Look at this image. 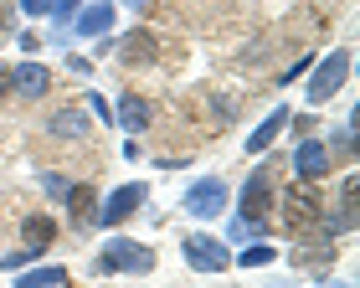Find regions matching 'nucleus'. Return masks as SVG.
I'll use <instances>...</instances> for the list:
<instances>
[{"mask_svg":"<svg viewBox=\"0 0 360 288\" xmlns=\"http://www.w3.org/2000/svg\"><path fill=\"white\" fill-rule=\"evenodd\" d=\"M46 134H52V139H62V144H72V139H88V108H77V103L57 108V114L46 119Z\"/></svg>","mask_w":360,"mask_h":288,"instance_id":"obj_13","label":"nucleus"},{"mask_svg":"<svg viewBox=\"0 0 360 288\" xmlns=\"http://www.w3.org/2000/svg\"><path fill=\"white\" fill-rule=\"evenodd\" d=\"M324 288H350V283H324Z\"/></svg>","mask_w":360,"mask_h":288,"instance_id":"obj_31","label":"nucleus"},{"mask_svg":"<svg viewBox=\"0 0 360 288\" xmlns=\"http://www.w3.org/2000/svg\"><path fill=\"white\" fill-rule=\"evenodd\" d=\"M309 237V232H304ZM335 237L330 232H324V237H309V242H299V247H293V263H299V268H319V273H324V268H330L335 263Z\"/></svg>","mask_w":360,"mask_h":288,"instance_id":"obj_15","label":"nucleus"},{"mask_svg":"<svg viewBox=\"0 0 360 288\" xmlns=\"http://www.w3.org/2000/svg\"><path fill=\"white\" fill-rule=\"evenodd\" d=\"M150 268H155V252L134 237H108L93 258V273H150Z\"/></svg>","mask_w":360,"mask_h":288,"instance_id":"obj_2","label":"nucleus"},{"mask_svg":"<svg viewBox=\"0 0 360 288\" xmlns=\"http://www.w3.org/2000/svg\"><path fill=\"white\" fill-rule=\"evenodd\" d=\"M288 119H293V114H288V103H283V108H273V114H268V119H263V124H257V129L248 134V155H263L268 144L288 129Z\"/></svg>","mask_w":360,"mask_h":288,"instance_id":"obj_17","label":"nucleus"},{"mask_svg":"<svg viewBox=\"0 0 360 288\" xmlns=\"http://www.w3.org/2000/svg\"><path fill=\"white\" fill-rule=\"evenodd\" d=\"M293 181H309V185H319V181H330L335 175V150L324 139H314V134H304L299 144H293Z\"/></svg>","mask_w":360,"mask_h":288,"instance_id":"obj_4","label":"nucleus"},{"mask_svg":"<svg viewBox=\"0 0 360 288\" xmlns=\"http://www.w3.org/2000/svg\"><path fill=\"white\" fill-rule=\"evenodd\" d=\"M21 237H26L31 247H52V242H57V221L37 211V216H26V221H21Z\"/></svg>","mask_w":360,"mask_h":288,"instance_id":"obj_19","label":"nucleus"},{"mask_svg":"<svg viewBox=\"0 0 360 288\" xmlns=\"http://www.w3.org/2000/svg\"><path fill=\"white\" fill-rule=\"evenodd\" d=\"M180 252H186V263L195 268V273H226V268H232L226 242L221 237H206V232H191L186 242H180Z\"/></svg>","mask_w":360,"mask_h":288,"instance_id":"obj_7","label":"nucleus"},{"mask_svg":"<svg viewBox=\"0 0 360 288\" xmlns=\"http://www.w3.org/2000/svg\"><path fill=\"white\" fill-rule=\"evenodd\" d=\"M278 165H283V159H268V165H257V170L248 175V185H242V216H257V221L273 216V201H278Z\"/></svg>","mask_w":360,"mask_h":288,"instance_id":"obj_5","label":"nucleus"},{"mask_svg":"<svg viewBox=\"0 0 360 288\" xmlns=\"http://www.w3.org/2000/svg\"><path fill=\"white\" fill-rule=\"evenodd\" d=\"M62 201H68V221L77 232H88L93 216H98V190L88 181H77V185H68V196H62Z\"/></svg>","mask_w":360,"mask_h":288,"instance_id":"obj_12","label":"nucleus"},{"mask_svg":"<svg viewBox=\"0 0 360 288\" xmlns=\"http://www.w3.org/2000/svg\"><path fill=\"white\" fill-rule=\"evenodd\" d=\"M113 52H119L124 67H150V62H160V37H155V31H144V26H134L129 37L113 41Z\"/></svg>","mask_w":360,"mask_h":288,"instance_id":"obj_9","label":"nucleus"},{"mask_svg":"<svg viewBox=\"0 0 360 288\" xmlns=\"http://www.w3.org/2000/svg\"><path fill=\"white\" fill-rule=\"evenodd\" d=\"M11 93H15L11 88V67H0V98H11Z\"/></svg>","mask_w":360,"mask_h":288,"instance_id":"obj_29","label":"nucleus"},{"mask_svg":"<svg viewBox=\"0 0 360 288\" xmlns=\"http://www.w3.org/2000/svg\"><path fill=\"white\" fill-rule=\"evenodd\" d=\"M113 124H119L124 134H144L155 124V103L144 98V93H119V108H113Z\"/></svg>","mask_w":360,"mask_h":288,"instance_id":"obj_10","label":"nucleus"},{"mask_svg":"<svg viewBox=\"0 0 360 288\" xmlns=\"http://www.w3.org/2000/svg\"><path fill=\"white\" fill-rule=\"evenodd\" d=\"M88 108H93V114H98V119H113V108H108L103 98H98V93H93V98H88Z\"/></svg>","mask_w":360,"mask_h":288,"instance_id":"obj_28","label":"nucleus"},{"mask_svg":"<svg viewBox=\"0 0 360 288\" xmlns=\"http://www.w3.org/2000/svg\"><path fill=\"white\" fill-rule=\"evenodd\" d=\"M129 6H139V11H144V6H150V0H129Z\"/></svg>","mask_w":360,"mask_h":288,"instance_id":"obj_30","label":"nucleus"},{"mask_svg":"<svg viewBox=\"0 0 360 288\" xmlns=\"http://www.w3.org/2000/svg\"><path fill=\"white\" fill-rule=\"evenodd\" d=\"M355 175H345L340 181V206H335V216H319V232H330V237H345L355 232Z\"/></svg>","mask_w":360,"mask_h":288,"instance_id":"obj_11","label":"nucleus"},{"mask_svg":"<svg viewBox=\"0 0 360 288\" xmlns=\"http://www.w3.org/2000/svg\"><path fill=\"white\" fill-rule=\"evenodd\" d=\"M41 252H46V247H31V242H26V247H15V252H6V258H0V268H26V263H37Z\"/></svg>","mask_w":360,"mask_h":288,"instance_id":"obj_22","label":"nucleus"},{"mask_svg":"<svg viewBox=\"0 0 360 288\" xmlns=\"http://www.w3.org/2000/svg\"><path fill=\"white\" fill-rule=\"evenodd\" d=\"M68 283V268L62 263H46V268H31V273L15 278V288H62Z\"/></svg>","mask_w":360,"mask_h":288,"instance_id":"obj_18","label":"nucleus"},{"mask_svg":"<svg viewBox=\"0 0 360 288\" xmlns=\"http://www.w3.org/2000/svg\"><path fill=\"white\" fill-rule=\"evenodd\" d=\"M77 11H83V6H77V0H52V11H46V15H52V21H57V31H62V26H68L72 15H77Z\"/></svg>","mask_w":360,"mask_h":288,"instance_id":"obj_23","label":"nucleus"},{"mask_svg":"<svg viewBox=\"0 0 360 288\" xmlns=\"http://www.w3.org/2000/svg\"><path fill=\"white\" fill-rule=\"evenodd\" d=\"M113 15H119V11H113V0H93V6H83V11H77V37H103V31L113 26Z\"/></svg>","mask_w":360,"mask_h":288,"instance_id":"obj_16","label":"nucleus"},{"mask_svg":"<svg viewBox=\"0 0 360 288\" xmlns=\"http://www.w3.org/2000/svg\"><path fill=\"white\" fill-rule=\"evenodd\" d=\"M68 67H72L77 77H88V72H93V62H88V57H77V52H72V57H68Z\"/></svg>","mask_w":360,"mask_h":288,"instance_id":"obj_27","label":"nucleus"},{"mask_svg":"<svg viewBox=\"0 0 360 288\" xmlns=\"http://www.w3.org/2000/svg\"><path fill=\"white\" fill-rule=\"evenodd\" d=\"M21 11L26 15H46V11H52V0H21Z\"/></svg>","mask_w":360,"mask_h":288,"instance_id":"obj_26","label":"nucleus"},{"mask_svg":"<svg viewBox=\"0 0 360 288\" xmlns=\"http://www.w3.org/2000/svg\"><path fill=\"white\" fill-rule=\"evenodd\" d=\"M11 88L21 93V98H46V93H52V72H46L41 62H21V67H11Z\"/></svg>","mask_w":360,"mask_h":288,"instance_id":"obj_14","label":"nucleus"},{"mask_svg":"<svg viewBox=\"0 0 360 288\" xmlns=\"http://www.w3.org/2000/svg\"><path fill=\"white\" fill-rule=\"evenodd\" d=\"M268 232V221H257V216H232V227H226V237H232V242H257V237Z\"/></svg>","mask_w":360,"mask_h":288,"instance_id":"obj_20","label":"nucleus"},{"mask_svg":"<svg viewBox=\"0 0 360 288\" xmlns=\"http://www.w3.org/2000/svg\"><path fill=\"white\" fill-rule=\"evenodd\" d=\"M273 206H283V232H288V237L314 232L319 216H324V206H319V196H314V185H309V181H293L288 190H278Z\"/></svg>","mask_w":360,"mask_h":288,"instance_id":"obj_1","label":"nucleus"},{"mask_svg":"<svg viewBox=\"0 0 360 288\" xmlns=\"http://www.w3.org/2000/svg\"><path fill=\"white\" fill-rule=\"evenodd\" d=\"M150 201V185L144 181H129L119 190H108V201L98 206V216H93V227H108V232H119L129 216H139V206Z\"/></svg>","mask_w":360,"mask_h":288,"instance_id":"obj_6","label":"nucleus"},{"mask_svg":"<svg viewBox=\"0 0 360 288\" xmlns=\"http://www.w3.org/2000/svg\"><path fill=\"white\" fill-rule=\"evenodd\" d=\"M309 67H314V57H299L293 67H283V77H278V83H293V77H304Z\"/></svg>","mask_w":360,"mask_h":288,"instance_id":"obj_25","label":"nucleus"},{"mask_svg":"<svg viewBox=\"0 0 360 288\" xmlns=\"http://www.w3.org/2000/svg\"><path fill=\"white\" fill-rule=\"evenodd\" d=\"M273 258H278V247H268L263 237H257V242H248V247H242V268H268Z\"/></svg>","mask_w":360,"mask_h":288,"instance_id":"obj_21","label":"nucleus"},{"mask_svg":"<svg viewBox=\"0 0 360 288\" xmlns=\"http://www.w3.org/2000/svg\"><path fill=\"white\" fill-rule=\"evenodd\" d=\"M345 83H350V46H335L330 57H319L314 67H309V103L335 98Z\"/></svg>","mask_w":360,"mask_h":288,"instance_id":"obj_3","label":"nucleus"},{"mask_svg":"<svg viewBox=\"0 0 360 288\" xmlns=\"http://www.w3.org/2000/svg\"><path fill=\"white\" fill-rule=\"evenodd\" d=\"M62 288H68V283H62Z\"/></svg>","mask_w":360,"mask_h":288,"instance_id":"obj_32","label":"nucleus"},{"mask_svg":"<svg viewBox=\"0 0 360 288\" xmlns=\"http://www.w3.org/2000/svg\"><path fill=\"white\" fill-rule=\"evenodd\" d=\"M226 201H232V190H226V181L221 175H206V181H195L191 190H186V211L195 216V221H211V216H221L226 211Z\"/></svg>","mask_w":360,"mask_h":288,"instance_id":"obj_8","label":"nucleus"},{"mask_svg":"<svg viewBox=\"0 0 360 288\" xmlns=\"http://www.w3.org/2000/svg\"><path fill=\"white\" fill-rule=\"evenodd\" d=\"M41 185H46V196H57V201H62V196H68V185H72V181H62V175H41Z\"/></svg>","mask_w":360,"mask_h":288,"instance_id":"obj_24","label":"nucleus"}]
</instances>
